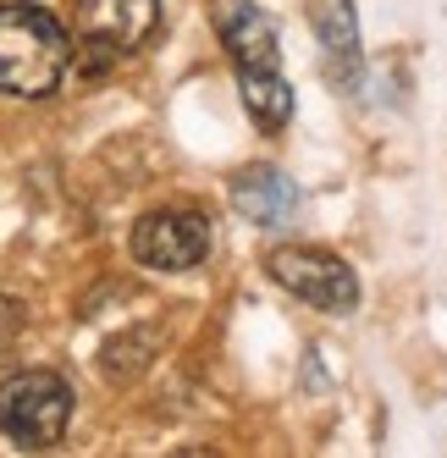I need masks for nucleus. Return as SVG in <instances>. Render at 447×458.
<instances>
[{
  "mask_svg": "<svg viewBox=\"0 0 447 458\" xmlns=\"http://www.w3.org/2000/svg\"><path fill=\"white\" fill-rule=\"evenodd\" d=\"M210 216L199 210H149L133 226V259L149 271H194L210 259Z\"/></svg>",
  "mask_w": 447,
  "mask_h": 458,
  "instance_id": "obj_5",
  "label": "nucleus"
},
{
  "mask_svg": "<svg viewBox=\"0 0 447 458\" xmlns=\"http://www.w3.org/2000/svg\"><path fill=\"white\" fill-rule=\"evenodd\" d=\"M17 332H22V304L17 299H0V348H12Z\"/></svg>",
  "mask_w": 447,
  "mask_h": 458,
  "instance_id": "obj_11",
  "label": "nucleus"
},
{
  "mask_svg": "<svg viewBox=\"0 0 447 458\" xmlns=\"http://www.w3.org/2000/svg\"><path fill=\"white\" fill-rule=\"evenodd\" d=\"M266 271H271L287 293H293V299L326 310V315H348V310L359 304V276H354V266H348L342 254H332V249H304V243L271 249Z\"/></svg>",
  "mask_w": 447,
  "mask_h": 458,
  "instance_id": "obj_4",
  "label": "nucleus"
},
{
  "mask_svg": "<svg viewBox=\"0 0 447 458\" xmlns=\"http://www.w3.org/2000/svg\"><path fill=\"white\" fill-rule=\"evenodd\" d=\"M215 34H221V50L232 55L238 72H271L282 50H276V17L254 0H227L215 12Z\"/></svg>",
  "mask_w": 447,
  "mask_h": 458,
  "instance_id": "obj_6",
  "label": "nucleus"
},
{
  "mask_svg": "<svg viewBox=\"0 0 447 458\" xmlns=\"http://www.w3.org/2000/svg\"><path fill=\"white\" fill-rule=\"evenodd\" d=\"M72 381L55 370H12L0 381V437L17 447H55L72 425Z\"/></svg>",
  "mask_w": 447,
  "mask_h": 458,
  "instance_id": "obj_2",
  "label": "nucleus"
},
{
  "mask_svg": "<svg viewBox=\"0 0 447 458\" xmlns=\"http://www.w3.org/2000/svg\"><path fill=\"white\" fill-rule=\"evenodd\" d=\"M72 67V39L39 6H0V94L45 100Z\"/></svg>",
  "mask_w": 447,
  "mask_h": 458,
  "instance_id": "obj_1",
  "label": "nucleus"
},
{
  "mask_svg": "<svg viewBox=\"0 0 447 458\" xmlns=\"http://www.w3.org/2000/svg\"><path fill=\"white\" fill-rule=\"evenodd\" d=\"M309 28L321 39V55H326V78L354 94L359 78H365V50H359V17H354V0H315L309 6Z\"/></svg>",
  "mask_w": 447,
  "mask_h": 458,
  "instance_id": "obj_7",
  "label": "nucleus"
},
{
  "mask_svg": "<svg viewBox=\"0 0 447 458\" xmlns=\"http://www.w3.org/2000/svg\"><path fill=\"white\" fill-rule=\"evenodd\" d=\"M72 28H78L83 72H105L111 61L149 45V34L161 28V0H78Z\"/></svg>",
  "mask_w": 447,
  "mask_h": 458,
  "instance_id": "obj_3",
  "label": "nucleus"
},
{
  "mask_svg": "<svg viewBox=\"0 0 447 458\" xmlns=\"http://www.w3.org/2000/svg\"><path fill=\"white\" fill-rule=\"evenodd\" d=\"M149 353H155V332H127V337H111L100 348V376L105 381H133L149 370Z\"/></svg>",
  "mask_w": 447,
  "mask_h": 458,
  "instance_id": "obj_10",
  "label": "nucleus"
},
{
  "mask_svg": "<svg viewBox=\"0 0 447 458\" xmlns=\"http://www.w3.org/2000/svg\"><path fill=\"white\" fill-rule=\"evenodd\" d=\"M238 94H243V111L266 127V133H282L293 122V83H287L276 67L271 72H238Z\"/></svg>",
  "mask_w": 447,
  "mask_h": 458,
  "instance_id": "obj_9",
  "label": "nucleus"
},
{
  "mask_svg": "<svg viewBox=\"0 0 447 458\" xmlns=\"http://www.w3.org/2000/svg\"><path fill=\"white\" fill-rule=\"evenodd\" d=\"M232 210L249 216L254 226H266V233H282V226H293L299 210H304V193L299 182L276 172V166H249L232 177Z\"/></svg>",
  "mask_w": 447,
  "mask_h": 458,
  "instance_id": "obj_8",
  "label": "nucleus"
}]
</instances>
